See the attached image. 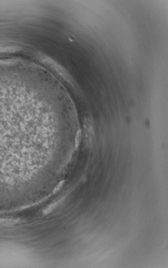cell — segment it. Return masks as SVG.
<instances>
[{
	"label": "cell",
	"instance_id": "obj_2",
	"mask_svg": "<svg viewBox=\"0 0 168 268\" xmlns=\"http://www.w3.org/2000/svg\"><path fill=\"white\" fill-rule=\"evenodd\" d=\"M64 182H65L64 180H62V181H61L60 182H59L58 184H57V185L55 187V188H54V189H53V193H56L57 191H58V190L60 189V188H61V187L62 186V185H63V183H64Z\"/></svg>",
	"mask_w": 168,
	"mask_h": 268
},
{
	"label": "cell",
	"instance_id": "obj_1",
	"mask_svg": "<svg viewBox=\"0 0 168 268\" xmlns=\"http://www.w3.org/2000/svg\"><path fill=\"white\" fill-rule=\"evenodd\" d=\"M81 137V130L80 129H79L77 133H76V137H75V147L76 148L78 147V146L80 144V140Z\"/></svg>",
	"mask_w": 168,
	"mask_h": 268
}]
</instances>
